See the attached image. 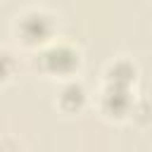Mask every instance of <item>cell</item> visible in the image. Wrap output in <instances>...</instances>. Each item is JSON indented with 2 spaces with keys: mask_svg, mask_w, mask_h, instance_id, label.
<instances>
[{
  "mask_svg": "<svg viewBox=\"0 0 152 152\" xmlns=\"http://www.w3.org/2000/svg\"><path fill=\"white\" fill-rule=\"evenodd\" d=\"M43 64L55 74H69L78 66V52L69 45H55L43 52Z\"/></svg>",
  "mask_w": 152,
  "mask_h": 152,
  "instance_id": "obj_1",
  "label": "cell"
},
{
  "mask_svg": "<svg viewBox=\"0 0 152 152\" xmlns=\"http://www.w3.org/2000/svg\"><path fill=\"white\" fill-rule=\"evenodd\" d=\"M50 28H52L50 19H48L45 14H40V12H31V14H26V17L21 19V24H19V31H21V36H24L28 43H33V40H43V38L50 33Z\"/></svg>",
  "mask_w": 152,
  "mask_h": 152,
  "instance_id": "obj_2",
  "label": "cell"
},
{
  "mask_svg": "<svg viewBox=\"0 0 152 152\" xmlns=\"http://www.w3.org/2000/svg\"><path fill=\"white\" fill-rule=\"evenodd\" d=\"M104 109L109 114H124L131 104V97H128V90L126 88H119V86H109L104 90V100H102Z\"/></svg>",
  "mask_w": 152,
  "mask_h": 152,
  "instance_id": "obj_3",
  "label": "cell"
},
{
  "mask_svg": "<svg viewBox=\"0 0 152 152\" xmlns=\"http://www.w3.org/2000/svg\"><path fill=\"white\" fill-rule=\"evenodd\" d=\"M107 76H109V86L128 88V83L135 78V66H133L131 62H126V59H119V62H114V64L109 66Z\"/></svg>",
  "mask_w": 152,
  "mask_h": 152,
  "instance_id": "obj_4",
  "label": "cell"
},
{
  "mask_svg": "<svg viewBox=\"0 0 152 152\" xmlns=\"http://www.w3.org/2000/svg\"><path fill=\"white\" fill-rule=\"evenodd\" d=\"M83 100H86V90H83L81 83H69V86L62 90V95H59V102H62V107H66V109H78V107L83 104Z\"/></svg>",
  "mask_w": 152,
  "mask_h": 152,
  "instance_id": "obj_5",
  "label": "cell"
}]
</instances>
